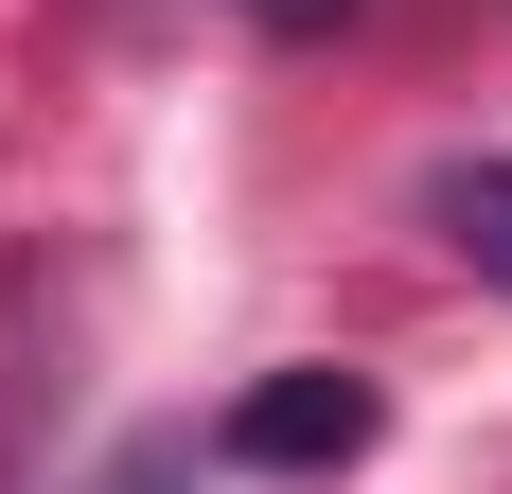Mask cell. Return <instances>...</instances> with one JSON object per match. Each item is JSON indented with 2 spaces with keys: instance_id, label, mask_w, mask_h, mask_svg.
I'll return each instance as SVG.
<instances>
[{
  "instance_id": "3",
  "label": "cell",
  "mask_w": 512,
  "mask_h": 494,
  "mask_svg": "<svg viewBox=\"0 0 512 494\" xmlns=\"http://www.w3.org/2000/svg\"><path fill=\"white\" fill-rule=\"evenodd\" d=\"M265 36H336V18H354V0H248Z\"/></svg>"
},
{
  "instance_id": "1",
  "label": "cell",
  "mask_w": 512,
  "mask_h": 494,
  "mask_svg": "<svg viewBox=\"0 0 512 494\" xmlns=\"http://www.w3.org/2000/svg\"><path fill=\"white\" fill-rule=\"evenodd\" d=\"M371 371H265V389H230V424H212V459H248V477H336V459H371Z\"/></svg>"
},
{
  "instance_id": "2",
  "label": "cell",
  "mask_w": 512,
  "mask_h": 494,
  "mask_svg": "<svg viewBox=\"0 0 512 494\" xmlns=\"http://www.w3.org/2000/svg\"><path fill=\"white\" fill-rule=\"evenodd\" d=\"M424 230L460 247L477 283H512V159H442V177H424Z\"/></svg>"
}]
</instances>
